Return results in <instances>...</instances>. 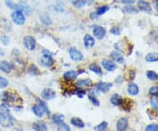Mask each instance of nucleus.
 <instances>
[{
    "instance_id": "f03ea898",
    "label": "nucleus",
    "mask_w": 158,
    "mask_h": 131,
    "mask_svg": "<svg viewBox=\"0 0 158 131\" xmlns=\"http://www.w3.org/2000/svg\"><path fill=\"white\" fill-rule=\"evenodd\" d=\"M2 99L5 102L12 103V104H16V103L19 102V100H20V98L19 97L16 93H14L11 91H5L3 93Z\"/></svg>"
},
{
    "instance_id": "c756f323",
    "label": "nucleus",
    "mask_w": 158,
    "mask_h": 131,
    "mask_svg": "<svg viewBox=\"0 0 158 131\" xmlns=\"http://www.w3.org/2000/svg\"><path fill=\"white\" fill-rule=\"evenodd\" d=\"M108 10H109V6H100V7H98V8L96 10V14L98 15V16H100V15L105 14Z\"/></svg>"
},
{
    "instance_id": "aec40b11",
    "label": "nucleus",
    "mask_w": 158,
    "mask_h": 131,
    "mask_svg": "<svg viewBox=\"0 0 158 131\" xmlns=\"http://www.w3.org/2000/svg\"><path fill=\"white\" fill-rule=\"evenodd\" d=\"M122 101H123L122 97L119 94H117V93L113 94L112 98H111V102L114 106H120L122 104Z\"/></svg>"
},
{
    "instance_id": "49530a36",
    "label": "nucleus",
    "mask_w": 158,
    "mask_h": 131,
    "mask_svg": "<svg viewBox=\"0 0 158 131\" xmlns=\"http://www.w3.org/2000/svg\"><path fill=\"white\" fill-rule=\"evenodd\" d=\"M156 10L158 12V1L156 2Z\"/></svg>"
},
{
    "instance_id": "2eb2a0df",
    "label": "nucleus",
    "mask_w": 158,
    "mask_h": 131,
    "mask_svg": "<svg viewBox=\"0 0 158 131\" xmlns=\"http://www.w3.org/2000/svg\"><path fill=\"white\" fill-rule=\"evenodd\" d=\"M13 68L12 64L7 61H0V70L6 72V73H9L11 70Z\"/></svg>"
},
{
    "instance_id": "7ed1b4c3",
    "label": "nucleus",
    "mask_w": 158,
    "mask_h": 131,
    "mask_svg": "<svg viewBox=\"0 0 158 131\" xmlns=\"http://www.w3.org/2000/svg\"><path fill=\"white\" fill-rule=\"evenodd\" d=\"M43 55H42V57L40 58V63H41V65L42 66H44V67H51L53 64H54V59H53V57L51 56V54L48 51H47L46 49H44L43 51Z\"/></svg>"
},
{
    "instance_id": "c85d7f7f",
    "label": "nucleus",
    "mask_w": 158,
    "mask_h": 131,
    "mask_svg": "<svg viewBox=\"0 0 158 131\" xmlns=\"http://www.w3.org/2000/svg\"><path fill=\"white\" fill-rule=\"evenodd\" d=\"M108 128V123L106 121H103L101 123H99L98 125H97L94 129L96 131H106Z\"/></svg>"
},
{
    "instance_id": "39448f33",
    "label": "nucleus",
    "mask_w": 158,
    "mask_h": 131,
    "mask_svg": "<svg viewBox=\"0 0 158 131\" xmlns=\"http://www.w3.org/2000/svg\"><path fill=\"white\" fill-rule=\"evenodd\" d=\"M23 43H24V46L27 49H28L29 51H33L36 49V40L35 38H34L33 36H30V35H27L24 38V40H23Z\"/></svg>"
},
{
    "instance_id": "c03bdc74",
    "label": "nucleus",
    "mask_w": 158,
    "mask_h": 131,
    "mask_svg": "<svg viewBox=\"0 0 158 131\" xmlns=\"http://www.w3.org/2000/svg\"><path fill=\"white\" fill-rule=\"evenodd\" d=\"M76 93H77V95L78 96L79 98H83L85 96V91L84 90H82V89H78L77 91H76Z\"/></svg>"
},
{
    "instance_id": "0eeeda50",
    "label": "nucleus",
    "mask_w": 158,
    "mask_h": 131,
    "mask_svg": "<svg viewBox=\"0 0 158 131\" xmlns=\"http://www.w3.org/2000/svg\"><path fill=\"white\" fill-rule=\"evenodd\" d=\"M106 30L101 26H96L93 29V34L98 40H102L106 36Z\"/></svg>"
},
{
    "instance_id": "09e8293b",
    "label": "nucleus",
    "mask_w": 158,
    "mask_h": 131,
    "mask_svg": "<svg viewBox=\"0 0 158 131\" xmlns=\"http://www.w3.org/2000/svg\"><path fill=\"white\" fill-rule=\"evenodd\" d=\"M70 1H71V2H72V3H73L74 1H76V0H70Z\"/></svg>"
},
{
    "instance_id": "a878e982",
    "label": "nucleus",
    "mask_w": 158,
    "mask_h": 131,
    "mask_svg": "<svg viewBox=\"0 0 158 131\" xmlns=\"http://www.w3.org/2000/svg\"><path fill=\"white\" fill-rule=\"evenodd\" d=\"M123 11L126 13H128V14H136L138 12V10L136 9L135 7H134L133 6H125Z\"/></svg>"
},
{
    "instance_id": "cd10ccee",
    "label": "nucleus",
    "mask_w": 158,
    "mask_h": 131,
    "mask_svg": "<svg viewBox=\"0 0 158 131\" xmlns=\"http://www.w3.org/2000/svg\"><path fill=\"white\" fill-rule=\"evenodd\" d=\"M89 70H91L92 72L96 73V74L100 75L102 73L101 69L99 68V66L98 64H96V63H91L90 66H89Z\"/></svg>"
},
{
    "instance_id": "58836bf2",
    "label": "nucleus",
    "mask_w": 158,
    "mask_h": 131,
    "mask_svg": "<svg viewBox=\"0 0 158 131\" xmlns=\"http://www.w3.org/2000/svg\"><path fill=\"white\" fill-rule=\"evenodd\" d=\"M145 130L146 131H158V125L157 124H155V123H153V124H149V125H148L147 127H146Z\"/></svg>"
},
{
    "instance_id": "1a4fd4ad",
    "label": "nucleus",
    "mask_w": 158,
    "mask_h": 131,
    "mask_svg": "<svg viewBox=\"0 0 158 131\" xmlns=\"http://www.w3.org/2000/svg\"><path fill=\"white\" fill-rule=\"evenodd\" d=\"M128 127V120L127 118L122 117L118 120L117 124H116V129L117 131H125Z\"/></svg>"
},
{
    "instance_id": "20e7f679",
    "label": "nucleus",
    "mask_w": 158,
    "mask_h": 131,
    "mask_svg": "<svg viewBox=\"0 0 158 131\" xmlns=\"http://www.w3.org/2000/svg\"><path fill=\"white\" fill-rule=\"evenodd\" d=\"M11 19L16 25H23L26 21V17L22 11L16 10L11 13Z\"/></svg>"
},
{
    "instance_id": "9d476101",
    "label": "nucleus",
    "mask_w": 158,
    "mask_h": 131,
    "mask_svg": "<svg viewBox=\"0 0 158 131\" xmlns=\"http://www.w3.org/2000/svg\"><path fill=\"white\" fill-rule=\"evenodd\" d=\"M137 6L139 10H141L142 11H145V12H149L151 11V6L150 4L145 1V0H139L138 3H137Z\"/></svg>"
},
{
    "instance_id": "79ce46f5",
    "label": "nucleus",
    "mask_w": 158,
    "mask_h": 131,
    "mask_svg": "<svg viewBox=\"0 0 158 131\" xmlns=\"http://www.w3.org/2000/svg\"><path fill=\"white\" fill-rule=\"evenodd\" d=\"M110 33L112 34H114V35H118V34H120V29L118 28V27H113V28L111 29Z\"/></svg>"
},
{
    "instance_id": "72a5a7b5",
    "label": "nucleus",
    "mask_w": 158,
    "mask_h": 131,
    "mask_svg": "<svg viewBox=\"0 0 158 131\" xmlns=\"http://www.w3.org/2000/svg\"><path fill=\"white\" fill-rule=\"evenodd\" d=\"M72 4H73V6L75 7L82 8L86 5V0H76V1H74Z\"/></svg>"
},
{
    "instance_id": "f704fd0d",
    "label": "nucleus",
    "mask_w": 158,
    "mask_h": 131,
    "mask_svg": "<svg viewBox=\"0 0 158 131\" xmlns=\"http://www.w3.org/2000/svg\"><path fill=\"white\" fill-rule=\"evenodd\" d=\"M28 71L29 73L31 75H38L40 73L39 70H38V68L34 65V64H32V65H30V67H29L28 69Z\"/></svg>"
},
{
    "instance_id": "e433bc0d",
    "label": "nucleus",
    "mask_w": 158,
    "mask_h": 131,
    "mask_svg": "<svg viewBox=\"0 0 158 131\" xmlns=\"http://www.w3.org/2000/svg\"><path fill=\"white\" fill-rule=\"evenodd\" d=\"M38 102H39V106L41 108L43 109V111H44V113L46 114H49V109L48 108V106L46 105V103H44L43 101H41V100H40L38 99Z\"/></svg>"
},
{
    "instance_id": "5701e85b",
    "label": "nucleus",
    "mask_w": 158,
    "mask_h": 131,
    "mask_svg": "<svg viewBox=\"0 0 158 131\" xmlns=\"http://www.w3.org/2000/svg\"><path fill=\"white\" fill-rule=\"evenodd\" d=\"M70 122H71V124L75 127H77V128H79V129H82V128H84L85 127V123H84V121L81 120L80 118H77V117H75V118H72L71 120H70Z\"/></svg>"
},
{
    "instance_id": "7c9ffc66",
    "label": "nucleus",
    "mask_w": 158,
    "mask_h": 131,
    "mask_svg": "<svg viewBox=\"0 0 158 131\" xmlns=\"http://www.w3.org/2000/svg\"><path fill=\"white\" fill-rule=\"evenodd\" d=\"M147 78L149 80H152V81H155V80L158 79V74L156 72L153 71V70H148L147 71Z\"/></svg>"
},
{
    "instance_id": "a18cd8bd",
    "label": "nucleus",
    "mask_w": 158,
    "mask_h": 131,
    "mask_svg": "<svg viewBox=\"0 0 158 131\" xmlns=\"http://www.w3.org/2000/svg\"><path fill=\"white\" fill-rule=\"evenodd\" d=\"M121 3L126 4V5H130L134 3V0H121Z\"/></svg>"
},
{
    "instance_id": "393cba45",
    "label": "nucleus",
    "mask_w": 158,
    "mask_h": 131,
    "mask_svg": "<svg viewBox=\"0 0 158 131\" xmlns=\"http://www.w3.org/2000/svg\"><path fill=\"white\" fill-rule=\"evenodd\" d=\"M40 20L42 21L43 24H45L47 26H49L52 24V20H51V19L49 18V16L48 15V14H46V13H42V14H40Z\"/></svg>"
},
{
    "instance_id": "8fccbe9b",
    "label": "nucleus",
    "mask_w": 158,
    "mask_h": 131,
    "mask_svg": "<svg viewBox=\"0 0 158 131\" xmlns=\"http://www.w3.org/2000/svg\"><path fill=\"white\" fill-rule=\"evenodd\" d=\"M69 131H70V130H69Z\"/></svg>"
},
{
    "instance_id": "ddd939ff",
    "label": "nucleus",
    "mask_w": 158,
    "mask_h": 131,
    "mask_svg": "<svg viewBox=\"0 0 158 131\" xmlns=\"http://www.w3.org/2000/svg\"><path fill=\"white\" fill-rule=\"evenodd\" d=\"M19 10L21 11L23 13H26L27 15H31L32 13V8L25 2H20L19 5Z\"/></svg>"
},
{
    "instance_id": "2f4dec72",
    "label": "nucleus",
    "mask_w": 158,
    "mask_h": 131,
    "mask_svg": "<svg viewBox=\"0 0 158 131\" xmlns=\"http://www.w3.org/2000/svg\"><path fill=\"white\" fill-rule=\"evenodd\" d=\"M6 5L7 7H9L10 9L13 10H19V6L17 4H15L14 2H12V0H6Z\"/></svg>"
},
{
    "instance_id": "dca6fc26",
    "label": "nucleus",
    "mask_w": 158,
    "mask_h": 131,
    "mask_svg": "<svg viewBox=\"0 0 158 131\" xmlns=\"http://www.w3.org/2000/svg\"><path fill=\"white\" fill-rule=\"evenodd\" d=\"M33 129L34 131H48V127L42 121H36L33 124Z\"/></svg>"
},
{
    "instance_id": "6ab92c4d",
    "label": "nucleus",
    "mask_w": 158,
    "mask_h": 131,
    "mask_svg": "<svg viewBox=\"0 0 158 131\" xmlns=\"http://www.w3.org/2000/svg\"><path fill=\"white\" fill-rule=\"evenodd\" d=\"M77 77V72L75 70H68L63 75L64 79L68 80V81H72V80L76 79Z\"/></svg>"
},
{
    "instance_id": "f3484780",
    "label": "nucleus",
    "mask_w": 158,
    "mask_h": 131,
    "mask_svg": "<svg viewBox=\"0 0 158 131\" xmlns=\"http://www.w3.org/2000/svg\"><path fill=\"white\" fill-rule=\"evenodd\" d=\"M127 91L130 95L132 96H135L139 93V87L135 83H130L127 86Z\"/></svg>"
},
{
    "instance_id": "412c9836",
    "label": "nucleus",
    "mask_w": 158,
    "mask_h": 131,
    "mask_svg": "<svg viewBox=\"0 0 158 131\" xmlns=\"http://www.w3.org/2000/svg\"><path fill=\"white\" fill-rule=\"evenodd\" d=\"M146 61L148 63H153V62H157L158 61V54L156 52H150L148 53L146 57Z\"/></svg>"
},
{
    "instance_id": "4468645a",
    "label": "nucleus",
    "mask_w": 158,
    "mask_h": 131,
    "mask_svg": "<svg viewBox=\"0 0 158 131\" xmlns=\"http://www.w3.org/2000/svg\"><path fill=\"white\" fill-rule=\"evenodd\" d=\"M84 44L86 48L90 49L95 45V39L90 34H85L84 37Z\"/></svg>"
},
{
    "instance_id": "ea45409f",
    "label": "nucleus",
    "mask_w": 158,
    "mask_h": 131,
    "mask_svg": "<svg viewBox=\"0 0 158 131\" xmlns=\"http://www.w3.org/2000/svg\"><path fill=\"white\" fill-rule=\"evenodd\" d=\"M150 105L153 108H155L158 112V99H150Z\"/></svg>"
},
{
    "instance_id": "f257e3e1",
    "label": "nucleus",
    "mask_w": 158,
    "mask_h": 131,
    "mask_svg": "<svg viewBox=\"0 0 158 131\" xmlns=\"http://www.w3.org/2000/svg\"><path fill=\"white\" fill-rule=\"evenodd\" d=\"M10 112V108L7 104H2L0 106V125L4 128H10L14 124V119Z\"/></svg>"
},
{
    "instance_id": "4c0bfd02",
    "label": "nucleus",
    "mask_w": 158,
    "mask_h": 131,
    "mask_svg": "<svg viewBox=\"0 0 158 131\" xmlns=\"http://www.w3.org/2000/svg\"><path fill=\"white\" fill-rule=\"evenodd\" d=\"M8 84H9L8 80L5 78L4 77L0 76V88H6V86H8Z\"/></svg>"
},
{
    "instance_id": "de8ad7c7",
    "label": "nucleus",
    "mask_w": 158,
    "mask_h": 131,
    "mask_svg": "<svg viewBox=\"0 0 158 131\" xmlns=\"http://www.w3.org/2000/svg\"><path fill=\"white\" fill-rule=\"evenodd\" d=\"M13 131H23L21 129H14Z\"/></svg>"
},
{
    "instance_id": "423d86ee",
    "label": "nucleus",
    "mask_w": 158,
    "mask_h": 131,
    "mask_svg": "<svg viewBox=\"0 0 158 131\" xmlns=\"http://www.w3.org/2000/svg\"><path fill=\"white\" fill-rule=\"evenodd\" d=\"M69 54L70 59L75 62H80L84 59V55L76 48H70L69 49Z\"/></svg>"
},
{
    "instance_id": "9b49d317",
    "label": "nucleus",
    "mask_w": 158,
    "mask_h": 131,
    "mask_svg": "<svg viewBox=\"0 0 158 131\" xmlns=\"http://www.w3.org/2000/svg\"><path fill=\"white\" fill-rule=\"evenodd\" d=\"M113 87V84L107 83V82H99L97 85V89L101 92H107L111 88Z\"/></svg>"
},
{
    "instance_id": "c9c22d12",
    "label": "nucleus",
    "mask_w": 158,
    "mask_h": 131,
    "mask_svg": "<svg viewBox=\"0 0 158 131\" xmlns=\"http://www.w3.org/2000/svg\"><path fill=\"white\" fill-rule=\"evenodd\" d=\"M149 94L153 97L158 98V86H151L149 88Z\"/></svg>"
},
{
    "instance_id": "473e14b6",
    "label": "nucleus",
    "mask_w": 158,
    "mask_h": 131,
    "mask_svg": "<svg viewBox=\"0 0 158 131\" xmlns=\"http://www.w3.org/2000/svg\"><path fill=\"white\" fill-rule=\"evenodd\" d=\"M89 99H90L91 103L94 105V106H96V107H98L99 106V101H98V99H97L96 96L94 95V93H92V92H90V95H89Z\"/></svg>"
},
{
    "instance_id": "b1692460",
    "label": "nucleus",
    "mask_w": 158,
    "mask_h": 131,
    "mask_svg": "<svg viewBox=\"0 0 158 131\" xmlns=\"http://www.w3.org/2000/svg\"><path fill=\"white\" fill-rule=\"evenodd\" d=\"M63 120H64V115L63 114H56L53 115L52 117V120L53 122H55L56 124H60L63 122Z\"/></svg>"
},
{
    "instance_id": "a19ab883",
    "label": "nucleus",
    "mask_w": 158,
    "mask_h": 131,
    "mask_svg": "<svg viewBox=\"0 0 158 131\" xmlns=\"http://www.w3.org/2000/svg\"><path fill=\"white\" fill-rule=\"evenodd\" d=\"M1 41H2V43L4 44L5 46H7L9 44V42H10V39H9V37L8 36H6V35H3L2 37H1Z\"/></svg>"
},
{
    "instance_id": "4be33fe9",
    "label": "nucleus",
    "mask_w": 158,
    "mask_h": 131,
    "mask_svg": "<svg viewBox=\"0 0 158 131\" xmlns=\"http://www.w3.org/2000/svg\"><path fill=\"white\" fill-rule=\"evenodd\" d=\"M32 111H33V113H34L37 117H42L43 114H44L43 109L41 108L39 105H34V106L32 107Z\"/></svg>"
},
{
    "instance_id": "a211bd4d",
    "label": "nucleus",
    "mask_w": 158,
    "mask_h": 131,
    "mask_svg": "<svg viewBox=\"0 0 158 131\" xmlns=\"http://www.w3.org/2000/svg\"><path fill=\"white\" fill-rule=\"evenodd\" d=\"M110 57L113 58L115 62H117L118 63H124V58L121 56V54L118 51H113L111 53Z\"/></svg>"
},
{
    "instance_id": "f8f14e48",
    "label": "nucleus",
    "mask_w": 158,
    "mask_h": 131,
    "mask_svg": "<svg viewBox=\"0 0 158 131\" xmlns=\"http://www.w3.org/2000/svg\"><path fill=\"white\" fill-rule=\"evenodd\" d=\"M102 65L108 71H114L117 69V65L113 62L110 61V60H107V59L102 61Z\"/></svg>"
},
{
    "instance_id": "6e6552de",
    "label": "nucleus",
    "mask_w": 158,
    "mask_h": 131,
    "mask_svg": "<svg viewBox=\"0 0 158 131\" xmlns=\"http://www.w3.org/2000/svg\"><path fill=\"white\" fill-rule=\"evenodd\" d=\"M56 95V91L53 90V89H51V88H46V89H44V90L42 91V92H41V96H42V98L47 99V100H50V99H55Z\"/></svg>"
},
{
    "instance_id": "bb28decb",
    "label": "nucleus",
    "mask_w": 158,
    "mask_h": 131,
    "mask_svg": "<svg viewBox=\"0 0 158 131\" xmlns=\"http://www.w3.org/2000/svg\"><path fill=\"white\" fill-rule=\"evenodd\" d=\"M92 82L90 79H81L77 82V86L83 87V86H91Z\"/></svg>"
},
{
    "instance_id": "37998d69",
    "label": "nucleus",
    "mask_w": 158,
    "mask_h": 131,
    "mask_svg": "<svg viewBox=\"0 0 158 131\" xmlns=\"http://www.w3.org/2000/svg\"><path fill=\"white\" fill-rule=\"evenodd\" d=\"M58 125H59V127H60V129H62V130L63 131L70 130V129H69V128L68 127V125H67V124H65V123H63V122L60 123V124H58Z\"/></svg>"
}]
</instances>
